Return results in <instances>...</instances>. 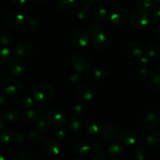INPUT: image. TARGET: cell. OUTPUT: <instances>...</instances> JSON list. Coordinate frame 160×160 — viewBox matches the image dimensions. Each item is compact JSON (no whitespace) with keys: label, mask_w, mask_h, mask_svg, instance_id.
<instances>
[{"label":"cell","mask_w":160,"mask_h":160,"mask_svg":"<svg viewBox=\"0 0 160 160\" xmlns=\"http://www.w3.org/2000/svg\"><path fill=\"white\" fill-rule=\"evenodd\" d=\"M152 18L156 23H160V9H156L153 11Z\"/></svg>","instance_id":"48"},{"label":"cell","mask_w":160,"mask_h":160,"mask_svg":"<svg viewBox=\"0 0 160 160\" xmlns=\"http://www.w3.org/2000/svg\"><path fill=\"white\" fill-rule=\"evenodd\" d=\"M86 132L90 135H94L99 131L100 121L96 118H91L85 124Z\"/></svg>","instance_id":"23"},{"label":"cell","mask_w":160,"mask_h":160,"mask_svg":"<svg viewBox=\"0 0 160 160\" xmlns=\"http://www.w3.org/2000/svg\"><path fill=\"white\" fill-rule=\"evenodd\" d=\"M156 5L155 0H139L137 6L138 8H142V9L149 11L150 9H152Z\"/></svg>","instance_id":"39"},{"label":"cell","mask_w":160,"mask_h":160,"mask_svg":"<svg viewBox=\"0 0 160 160\" xmlns=\"http://www.w3.org/2000/svg\"><path fill=\"white\" fill-rule=\"evenodd\" d=\"M156 39H157L158 41H159V42H160V28H158L157 31H156Z\"/></svg>","instance_id":"53"},{"label":"cell","mask_w":160,"mask_h":160,"mask_svg":"<svg viewBox=\"0 0 160 160\" xmlns=\"http://www.w3.org/2000/svg\"><path fill=\"white\" fill-rule=\"evenodd\" d=\"M5 128V123H4V120L3 119L0 117V131H2Z\"/></svg>","instance_id":"51"},{"label":"cell","mask_w":160,"mask_h":160,"mask_svg":"<svg viewBox=\"0 0 160 160\" xmlns=\"http://www.w3.org/2000/svg\"><path fill=\"white\" fill-rule=\"evenodd\" d=\"M90 59L84 54L78 53V54L74 55L71 59L72 67L78 73H86L90 68Z\"/></svg>","instance_id":"6"},{"label":"cell","mask_w":160,"mask_h":160,"mask_svg":"<svg viewBox=\"0 0 160 160\" xmlns=\"http://www.w3.org/2000/svg\"><path fill=\"white\" fill-rule=\"evenodd\" d=\"M152 87L157 91H160V72H156L152 76L150 80Z\"/></svg>","instance_id":"41"},{"label":"cell","mask_w":160,"mask_h":160,"mask_svg":"<svg viewBox=\"0 0 160 160\" xmlns=\"http://www.w3.org/2000/svg\"><path fill=\"white\" fill-rule=\"evenodd\" d=\"M148 75H149V70L147 68H145V67H142V68L139 69L136 72V77L139 80L146 79L148 77Z\"/></svg>","instance_id":"42"},{"label":"cell","mask_w":160,"mask_h":160,"mask_svg":"<svg viewBox=\"0 0 160 160\" xmlns=\"http://www.w3.org/2000/svg\"><path fill=\"white\" fill-rule=\"evenodd\" d=\"M100 0H88L89 5H97L99 2Z\"/></svg>","instance_id":"52"},{"label":"cell","mask_w":160,"mask_h":160,"mask_svg":"<svg viewBox=\"0 0 160 160\" xmlns=\"http://www.w3.org/2000/svg\"><path fill=\"white\" fill-rule=\"evenodd\" d=\"M24 15L18 12H9L4 17L5 26L9 29H18V28H21L24 24Z\"/></svg>","instance_id":"5"},{"label":"cell","mask_w":160,"mask_h":160,"mask_svg":"<svg viewBox=\"0 0 160 160\" xmlns=\"http://www.w3.org/2000/svg\"><path fill=\"white\" fill-rule=\"evenodd\" d=\"M82 120L78 117H70L67 121V128L70 131H78L82 127Z\"/></svg>","instance_id":"27"},{"label":"cell","mask_w":160,"mask_h":160,"mask_svg":"<svg viewBox=\"0 0 160 160\" xmlns=\"http://www.w3.org/2000/svg\"><path fill=\"white\" fill-rule=\"evenodd\" d=\"M55 135L58 139H64L67 136V131L64 128H58L56 131H55Z\"/></svg>","instance_id":"43"},{"label":"cell","mask_w":160,"mask_h":160,"mask_svg":"<svg viewBox=\"0 0 160 160\" xmlns=\"http://www.w3.org/2000/svg\"><path fill=\"white\" fill-rule=\"evenodd\" d=\"M14 53L16 56L20 58L29 57L33 53V47L29 42H19L14 47Z\"/></svg>","instance_id":"15"},{"label":"cell","mask_w":160,"mask_h":160,"mask_svg":"<svg viewBox=\"0 0 160 160\" xmlns=\"http://www.w3.org/2000/svg\"><path fill=\"white\" fill-rule=\"evenodd\" d=\"M120 131L118 128L113 123L106 122L103 123L101 128V134L105 140L108 142L115 141L118 138H120Z\"/></svg>","instance_id":"9"},{"label":"cell","mask_w":160,"mask_h":160,"mask_svg":"<svg viewBox=\"0 0 160 160\" xmlns=\"http://www.w3.org/2000/svg\"><path fill=\"white\" fill-rule=\"evenodd\" d=\"M18 157H20V159L21 160H34V156L31 150L28 149V148H23V149L20 150L19 152L18 155H17Z\"/></svg>","instance_id":"40"},{"label":"cell","mask_w":160,"mask_h":160,"mask_svg":"<svg viewBox=\"0 0 160 160\" xmlns=\"http://www.w3.org/2000/svg\"><path fill=\"white\" fill-rule=\"evenodd\" d=\"M76 160H84V159H77Z\"/></svg>","instance_id":"61"},{"label":"cell","mask_w":160,"mask_h":160,"mask_svg":"<svg viewBox=\"0 0 160 160\" xmlns=\"http://www.w3.org/2000/svg\"><path fill=\"white\" fill-rule=\"evenodd\" d=\"M148 56H142L139 59H140V62L143 65H146L149 62V59H148Z\"/></svg>","instance_id":"49"},{"label":"cell","mask_w":160,"mask_h":160,"mask_svg":"<svg viewBox=\"0 0 160 160\" xmlns=\"http://www.w3.org/2000/svg\"><path fill=\"white\" fill-rule=\"evenodd\" d=\"M128 15L127 11L122 7H115L110 13V20L116 26H122L128 20Z\"/></svg>","instance_id":"10"},{"label":"cell","mask_w":160,"mask_h":160,"mask_svg":"<svg viewBox=\"0 0 160 160\" xmlns=\"http://www.w3.org/2000/svg\"><path fill=\"white\" fill-rule=\"evenodd\" d=\"M47 119L50 124L56 128H60L67 123V117L63 110L59 108L51 109L47 113Z\"/></svg>","instance_id":"4"},{"label":"cell","mask_w":160,"mask_h":160,"mask_svg":"<svg viewBox=\"0 0 160 160\" xmlns=\"http://www.w3.org/2000/svg\"><path fill=\"white\" fill-rule=\"evenodd\" d=\"M1 75H2V72H1V70H0V78H1Z\"/></svg>","instance_id":"60"},{"label":"cell","mask_w":160,"mask_h":160,"mask_svg":"<svg viewBox=\"0 0 160 160\" xmlns=\"http://www.w3.org/2000/svg\"><path fill=\"white\" fill-rule=\"evenodd\" d=\"M81 79H82V78H81V73H78V72H76L75 73H73L70 78V82H72L73 84H79L81 81Z\"/></svg>","instance_id":"44"},{"label":"cell","mask_w":160,"mask_h":160,"mask_svg":"<svg viewBox=\"0 0 160 160\" xmlns=\"http://www.w3.org/2000/svg\"><path fill=\"white\" fill-rule=\"evenodd\" d=\"M21 121L25 125L34 124L39 119L38 112L34 109H28L21 116Z\"/></svg>","instance_id":"19"},{"label":"cell","mask_w":160,"mask_h":160,"mask_svg":"<svg viewBox=\"0 0 160 160\" xmlns=\"http://www.w3.org/2000/svg\"><path fill=\"white\" fill-rule=\"evenodd\" d=\"M127 49H128V53L133 57L140 58L141 56H143V47L142 44L138 42L133 41V42H129Z\"/></svg>","instance_id":"20"},{"label":"cell","mask_w":160,"mask_h":160,"mask_svg":"<svg viewBox=\"0 0 160 160\" xmlns=\"http://www.w3.org/2000/svg\"><path fill=\"white\" fill-rule=\"evenodd\" d=\"M3 89L6 94L9 96H15L22 89V83L16 78H10L6 80L4 83Z\"/></svg>","instance_id":"14"},{"label":"cell","mask_w":160,"mask_h":160,"mask_svg":"<svg viewBox=\"0 0 160 160\" xmlns=\"http://www.w3.org/2000/svg\"><path fill=\"white\" fill-rule=\"evenodd\" d=\"M12 160H21L20 159V157H18V156H16V157L12 158Z\"/></svg>","instance_id":"57"},{"label":"cell","mask_w":160,"mask_h":160,"mask_svg":"<svg viewBox=\"0 0 160 160\" xmlns=\"http://www.w3.org/2000/svg\"><path fill=\"white\" fill-rule=\"evenodd\" d=\"M0 160H6V158L3 155L0 154Z\"/></svg>","instance_id":"56"},{"label":"cell","mask_w":160,"mask_h":160,"mask_svg":"<svg viewBox=\"0 0 160 160\" xmlns=\"http://www.w3.org/2000/svg\"><path fill=\"white\" fill-rule=\"evenodd\" d=\"M76 0H59V3L56 7V11L57 13H64L68 9H70Z\"/></svg>","instance_id":"29"},{"label":"cell","mask_w":160,"mask_h":160,"mask_svg":"<svg viewBox=\"0 0 160 160\" xmlns=\"http://www.w3.org/2000/svg\"><path fill=\"white\" fill-rule=\"evenodd\" d=\"M130 23L135 29L142 30L145 28L150 23L149 11L142 8L134 9L130 15Z\"/></svg>","instance_id":"2"},{"label":"cell","mask_w":160,"mask_h":160,"mask_svg":"<svg viewBox=\"0 0 160 160\" xmlns=\"http://www.w3.org/2000/svg\"><path fill=\"white\" fill-rule=\"evenodd\" d=\"M6 94H0V106H6L8 103L9 102V98L8 96H6Z\"/></svg>","instance_id":"45"},{"label":"cell","mask_w":160,"mask_h":160,"mask_svg":"<svg viewBox=\"0 0 160 160\" xmlns=\"http://www.w3.org/2000/svg\"><path fill=\"white\" fill-rule=\"evenodd\" d=\"M27 70H28L27 63L20 59L12 61L8 67V73L13 77L23 76L26 73Z\"/></svg>","instance_id":"11"},{"label":"cell","mask_w":160,"mask_h":160,"mask_svg":"<svg viewBox=\"0 0 160 160\" xmlns=\"http://www.w3.org/2000/svg\"><path fill=\"white\" fill-rule=\"evenodd\" d=\"M156 2V4H160V0H155Z\"/></svg>","instance_id":"59"},{"label":"cell","mask_w":160,"mask_h":160,"mask_svg":"<svg viewBox=\"0 0 160 160\" xmlns=\"http://www.w3.org/2000/svg\"><path fill=\"white\" fill-rule=\"evenodd\" d=\"M104 71L98 68L89 69L86 72V79L90 83H98L104 78Z\"/></svg>","instance_id":"18"},{"label":"cell","mask_w":160,"mask_h":160,"mask_svg":"<svg viewBox=\"0 0 160 160\" xmlns=\"http://www.w3.org/2000/svg\"><path fill=\"white\" fill-rule=\"evenodd\" d=\"M145 55L149 58H156L160 55V44L151 42L145 48Z\"/></svg>","instance_id":"24"},{"label":"cell","mask_w":160,"mask_h":160,"mask_svg":"<svg viewBox=\"0 0 160 160\" xmlns=\"http://www.w3.org/2000/svg\"><path fill=\"white\" fill-rule=\"evenodd\" d=\"M32 95L38 102H47L54 96V88L49 83H40L33 88Z\"/></svg>","instance_id":"3"},{"label":"cell","mask_w":160,"mask_h":160,"mask_svg":"<svg viewBox=\"0 0 160 160\" xmlns=\"http://www.w3.org/2000/svg\"><path fill=\"white\" fill-rule=\"evenodd\" d=\"M89 31L92 35V45L95 49L103 51L109 47V38L102 32V30L99 25L92 23L89 25Z\"/></svg>","instance_id":"1"},{"label":"cell","mask_w":160,"mask_h":160,"mask_svg":"<svg viewBox=\"0 0 160 160\" xmlns=\"http://www.w3.org/2000/svg\"><path fill=\"white\" fill-rule=\"evenodd\" d=\"M20 106L24 109H29L34 105V97L31 96L29 94H26L21 98L20 101Z\"/></svg>","instance_id":"35"},{"label":"cell","mask_w":160,"mask_h":160,"mask_svg":"<svg viewBox=\"0 0 160 160\" xmlns=\"http://www.w3.org/2000/svg\"><path fill=\"white\" fill-rule=\"evenodd\" d=\"M12 2L16 5H19V6H21L26 3L27 0H12Z\"/></svg>","instance_id":"50"},{"label":"cell","mask_w":160,"mask_h":160,"mask_svg":"<svg viewBox=\"0 0 160 160\" xmlns=\"http://www.w3.org/2000/svg\"><path fill=\"white\" fill-rule=\"evenodd\" d=\"M90 13V5L84 1L79 2L75 5L74 15L80 20H85Z\"/></svg>","instance_id":"16"},{"label":"cell","mask_w":160,"mask_h":160,"mask_svg":"<svg viewBox=\"0 0 160 160\" xmlns=\"http://www.w3.org/2000/svg\"><path fill=\"white\" fill-rule=\"evenodd\" d=\"M91 147H92V150L94 153L93 157L105 160V151L100 142H94L91 145Z\"/></svg>","instance_id":"30"},{"label":"cell","mask_w":160,"mask_h":160,"mask_svg":"<svg viewBox=\"0 0 160 160\" xmlns=\"http://www.w3.org/2000/svg\"><path fill=\"white\" fill-rule=\"evenodd\" d=\"M15 40L14 34H12L10 31H5L0 34V43L3 45H11Z\"/></svg>","instance_id":"32"},{"label":"cell","mask_w":160,"mask_h":160,"mask_svg":"<svg viewBox=\"0 0 160 160\" xmlns=\"http://www.w3.org/2000/svg\"><path fill=\"white\" fill-rule=\"evenodd\" d=\"M104 1H106V2H109V3H112V2H116L117 1H118V0H104Z\"/></svg>","instance_id":"55"},{"label":"cell","mask_w":160,"mask_h":160,"mask_svg":"<svg viewBox=\"0 0 160 160\" xmlns=\"http://www.w3.org/2000/svg\"><path fill=\"white\" fill-rule=\"evenodd\" d=\"M89 40L90 36L88 32L83 28L76 30L70 37V42L72 45L78 48H82L87 46Z\"/></svg>","instance_id":"7"},{"label":"cell","mask_w":160,"mask_h":160,"mask_svg":"<svg viewBox=\"0 0 160 160\" xmlns=\"http://www.w3.org/2000/svg\"><path fill=\"white\" fill-rule=\"evenodd\" d=\"M143 125L147 130H154L160 125V113L156 111L147 112L143 118Z\"/></svg>","instance_id":"13"},{"label":"cell","mask_w":160,"mask_h":160,"mask_svg":"<svg viewBox=\"0 0 160 160\" xmlns=\"http://www.w3.org/2000/svg\"><path fill=\"white\" fill-rule=\"evenodd\" d=\"M135 158L137 160H149L150 153L145 147H138L136 149Z\"/></svg>","instance_id":"33"},{"label":"cell","mask_w":160,"mask_h":160,"mask_svg":"<svg viewBox=\"0 0 160 160\" xmlns=\"http://www.w3.org/2000/svg\"><path fill=\"white\" fill-rule=\"evenodd\" d=\"M29 139L33 142V143H42L44 142V137L42 135V132L38 130H32L28 134Z\"/></svg>","instance_id":"34"},{"label":"cell","mask_w":160,"mask_h":160,"mask_svg":"<svg viewBox=\"0 0 160 160\" xmlns=\"http://www.w3.org/2000/svg\"><path fill=\"white\" fill-rule=\"evenodd\" d=\"M120 139L124 145L132 146L135 145L138 140V136L134 130L125 129L120 134Z\"/></svg>","instance_id":"17"},{"label":"cell","mask_w":160,"mask_h":160,"mask_svg":"<svg viewBox=\"0 0 160 160\" xmlns=\"http://www.w3.org/2000/svg\"><path fill=\"white\" fill-rule=\"evenodd\" d=\"M108 12L107 9L103 6H96L94 9L93 12H92V16H93L94 19L98 21H102L105 19L107 17Z\"/></svg>","instance_id":"31"},{"label":"cell","mask_w":160,"mask_h":160,"mask_svg":"<svg viewBox=\"0 0 160 160\" xmlns=\"http://www.w3.org/2000/svg\"><path fill=\"white\" fill-rule=\"evenodd\" d=\"M42 27V23L37 18H31L27 23V28L31 31H37Z\"/></svg>","instance_id":"37"},{"label":"cell","mask_w":160,"mask_h":160,"mask_svg":"<svg viewBox=\"0 0 160 160\" xmlns=\"http://www.w3.org/2000/svg\"><path fill=\"white\" fill-rule=\"evenodd\" d=\"M145 145L148 147L155 148L160 145V133L153 132L148 134L145 138Z\"/></svg>","instance_id":"26"},{"label":"cell","mask_w":160,"mask_h":160,"mask_svg":"<svg viewBox=\"0 0 160 160\" xmlns=\"http://www.w3.org/2000/svg\"><path fill=\"white\" fill-rule=\"evenodd\" d=\"M34 3H41V2H45V0H32Z\"/></svg>","instance_id":"54"},{"label":"cell","mask_w":160,"mask_h":160,"mask_svg":"<svg viewBox=\"0 0 160 160\" xmlns=\"http://www.w3.org/2000/svg\"><path fill=\"white\" fill-rule=\"evenodd\" d=\"M49 124L48 119L39 118L35 123V128L41 132H46L49 128Z\"/></svg>","instance_id":"36"},{"label":"cell","mask_w":160,"mask_h":160,"mask_svg":"<svg viewBox=\"0 0 160 160\" xmlns=\"http://www.w3.org/2000/svg\"><path fill=\"white\" fill-rule=\"evenodd\" d=\"M13 140V137L10 133L7 131L0 133V145L2 146H6L11 144V142Z\"/></svg>","instance_id":"38"},{"label":"cell","mask_w":160,"mask_h":160,"mask_svg":"<svg viewBox=\"0 0 160 160\" xmlns=\"http://www.w3.org/2000/svg\"><path fill=\"white\" fill-rule=\"evenodd\" d=\"M95 88L88 83H84L79 85L76 91V96L82 102H88L95 97Z\"/></svg>","instance_id":"8"},{"label":"cell","mask_w":160,"mask_h":160,"mask_svg":"<svg viewBox=\"0 0 160 160\" xmlns=\"http://www.w3.org/2000/svg\"><path fill=\"white\" fill-rule=\"evenodd\" d=\"M92 151V147L85 142H78L74 145V152L77 155L81 156H85Z\"/></svg>","instance_id":"21"},{"label":"cell","mask_w":160,"mask_h":160,"mask_svg":"<svg viewBox=\"0 0 160 160\" xmlns=\"http://www.w3.org/2000/svg\"><path fill=\"white\" fill-rule=\"evenodd\" d=\"M73 111L78 114H82L84 112V107L81 104L77 103L73 106Z\"/></svg>","instance_id":"47"},{"label":"cell","mask_w":160,"mask_h":160,"mask_svg":"<svg viewBox=\"0 0 160 160\" xmlns=\"http://www.w3.org/2000/svg\"><path fill=\"white\" fill-rule=\"evenodd\" d=\"M91 160H102V159H98V158H95V157H93Z\"/></svg>","instance_id":"58"},{"label":"cell","mask_w":160,"mask_h":160,"mask_svg":"<svg viewBox=\"0 0 160 160\" xmlns=\"http://www.w3.org/2000/svg\"><path fill=\"white\" fill-rule=\"evenodd\" d=\"M42 150L48 156H56L60 154L62 151V145L60 142L55 139H48L44 142Z\"/></svg>","instance_id":"12"},{"label":"cell","mask_w":160,"mask_h":160,"mask_svg":"<svg viewBox=\"0 0 160 160\" xmlns=\"http://www.w3.org/2000/svg\"><path fill=\"white\" fill-rule=\"evenodd\" d=\"M109 155L112 157H120L124 152V148L123 145L119 142H113L111 144L108 149Z\"/></svg>","instance_id":"25"},{"label":"cell","mask_w":160,"mask_h":160,"mask_svg":"<svg viewBox=\"0 0 160 160\" xmlns=\"http://www.w3.org/2000/svg\"><path fill=\"white\" fill-rule=\"evenodd\" d=\"M13 139L17 142V143H22L24 141V136L20 132H15L12 135Z\"/></svg>","instance_id":"46"},{"label":"cell","mask_w":160,"mask_h":160,"mask_svg":"<svg viewBox=\"0 0 160 160\" xmlns=\"http://www.w3.org/2000/svg\"><path fill=\"white\" fill-rule=\"evenodd\" d=\"M13 55L12 51L6 47L0 48V66L9 64L12 60Z\"/></svg>","instance_id":"22"},{"label":"cell","mask_w":160,"mask_h":160,"mask_svg":"<svg viewBox=\"0 0 160 160\" xmlns=\"http://www.w3.org/2000/svg\"><path fill=\"white\" fill-rule=\"evenodd\" d=\"M20 117H20V112L15 109H8L4 113V118L6 119V121L11 123L17 122Z\"/></svg>","instance_id":"28"}]
</instances>
